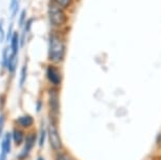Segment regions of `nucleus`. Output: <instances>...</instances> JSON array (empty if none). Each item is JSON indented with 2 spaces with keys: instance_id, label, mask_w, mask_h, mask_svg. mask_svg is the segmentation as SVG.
Listing matches in <instances>:
<instances>
[{
  "instance_id": "f257e3e1",
  "label": "nucleus",
  "mask_w": 161,
  "mask_h": 160,
  "mask_svg": "<svg viewBox=\"0 0 161 160\" xmlns=\"http://www.w3.org/2000/svg\"><path fill=\"white\" fill-rule=\"evenodd\" d=\"M66 52V43L60 33L54 31L48 35L47 57L54 64H59L64 60Z\"/></svg>"
},
{
  "instance_id": "f03ea898",
  "label": "nucleus",
  "mask_w": 161,
  "mask_h": 160,
  "mask_svg": "<svg viewBox=\"0 0 161 160\" xmlns=\"http://www.w3.org/2000/svg\"><path fill=\"white\" fill-rule=\"evenodd\" d=\"M47 19L54 29H61L69 22V15L65 8L50 0L47 4Z\"/></svg>"
},
{
  "instance_id": "7ed1b4c3",
  "label": "nucleus",
  "mask_w": 161,
  "mask_h": 160,
  "mask_svg": "<svg viewBox=\"0 0 161 160\" xmlns=\"http://www.w3.org/2000/svg\"><path fill=\"white\" fill-rule=\"evenodd\" d=\"M47 136H48V142L53 150L59 151L62 149V142L60 139V136L57 130V126L54 124L53 121H51L47 125Z\"/></svg>"
},
{
  "instance_id": "20e7f679",
  "label": "nucleus",
  "mask_w": 161,
  "mask_h": 160,
  "mask_svg": "<svg viewBox=\"0 0 161 160\" xmlns=\"http://www.w3.org/2000/svg\"><path fill=\"white\" fill-rule=\"evenodd\" d=\"M45 75L48 80V82L55 86H58L62 81V75L60 73V70L55 64H48L45 70Z\"/></svg>"
},
{
  "instance_id": "39448f33",
  "label": "nucleus",
  "mask_w": 161,
  "mask_h": 160,
  "mask_svg": "<svg viewBox=\"0 0 161 160\" xmlns=\"http://www.w3.org/2000/svg\"><path fill=\"white\" fill-rule=\"evenodd\" d=\"M48 104L52 114L58 115L59 113V93L56 89H51L48 91Z\"/></svg>"
},
{
  "instance_id": "423d86ee",
  "label": "nucleus",
  "mask_w": 161,
  "mask_h": 160,
  "mask_svg": "<svg viewBox=\"0 0 161 160\" xmlns=\"http://www.w3.org/2000/svg\"><path fill=\"white\" fill-rule=\"evenodd\" d=\"M19 35H18L17 32L13 33V36L11 38V50H12V54L15 56H17L18 54V50H19Z\"/></svg>"
},
{
  "instance_id": "0eeeda50",
  "label": "nucleus",
  "mask_w": 161,
  "mask_h": 160,
  "mask_svg": "<svg viewBox=\"0 0 161 160\" xmlns=\"http://www.w3.org/2000/svg\"><path fill=\"white\" fill-rule=\"evenodd\" d=\"M17 122H18V124H20L21 126H23V128H29V126H31L33 124L34 119H33L32 116H29V115L21 116L17 119Z\"/></svg>"
},
{
  "instance_id": "6e6552de",
  "label": "nucleus",
  "mask_w": 161,
  "mask_h": 160,
  "mask_svg": "<svg viewBox=\"0 0 161 160\" xmlns=\"http://www.w3.org/2000/svg\"><path fill=\"white\" fill-rule=\"evenodd\" d=\"M35 140H36V135L35 134L28 136V138H26V141H25V147H24L23 155L28 154L30 151L33 149V146H34V143H35Z\"/></svg>"
},
{
  "instance_id": "1a4fd4ad",
  "label": "nucleus",
  "mask_w": 161,
  "mask_h": 160,
  "mask_svg": "<svg viewBox=\"0 0 161 160\" xmlns=\"http://www.w3.org/2000/svg\"><path fill=\"white\" fill-rule=\"evenodd\" d=\"M11 140H12V138H11V135L8 134V133H7V135H5V137H4V139L3 141H2V152H4V153H10V151H11Z\"/></svg>"
},
{
  "instance_id": "9d476101",
  "label": "nucleus",
  "mask_w": 161,
  "mask_h": 160,
  "mask_svg": "<svg viewBox=\"0 0 161 160\" xmlns=\"http://www.w3.org/2000/svg\"><path fill=\"white\" fill-rule=\"evenodd\" d=\"M13 139L14 142L17 144V146H20L21 143L23 142L24 137H23V133L19 131V130H14L13 132Z\"/></svg>"
},
{
  "instance_id": "9b49d317",
  "label": "nucleus",
  "mask_w": 161,
  "mask_h": 160,
  "mask_svg": "<svg viewBox=\"0 0 161 160\" xmlns=\"http://www.w3.org/2000/svg\"><path fill=\"white\" fill-rule=\"evenodd\" d=\"M52 1L56 2L57 4H59L60 7H62L65 10L71 8L75 3V0H52Z\"/></svg>"
},
{
  "instance_id": "f8f14e48",
  "label": "nucleus",
  "mask_w": 161,
  "mask_h": 160,
  "mask_svg": "<svg viewBox=\"0 0 161 160\" xmlns=\"http://www.w3.org/2000/svg\"><path fill=\"white\" fill-rule=\"evenodd\" d=\"M26 76H28V65L24 64L22 68H21V73H20V83L19 86L20 87L23 86L24 82L26 80Z\"/></svg>"
},
{
  "instance_id": "ddd939ff",
  "label": "nucleus",
  "mask_w": 161,
  "mask_h": 160,
  "mask_svg": "<svg viewBox=\"0 0 161 160\" xmlns=\"http://www.w3.org/2000/svg\"><path fill=\"white\" fill-rule=\"evenodd\" d=\"M15 68H16V56L12 54V56L10 57V60H8V69L10 71V73H13L15 71Z\"/></svg>"
},
{
  "instance_id": "4468645a",
  "label": "nucleus",
  "mask_w": 161,
  "mask_h": 160,
  "mask_svg": "<svg viewBox=\"0 0 161 160\" xmlns=\"http://www.w3.org/2000/svg\"><path fill=\"white\" fill-rule=\"evenodd\" d=\"M8 49L5 47V49L3 50V52H2V66L3 68H8V60H10V57H8Z\"/></svg>"
},
{
  "instance_id": "2eb2a0df",
  "label": "nucleus",
  "mask_w": 161,
  "mask_h": 160,
  "mask_svg": "<svg viewBox=\"0 0 161 160\" xmlns=\"http://www.w3.org/2000/svg\"><path fill=\"white\" fill-rule=\"evenodd\" d=\"M32 25H33V19L26 20L25 25H24V34H28V33L31 32V29H32Z\"/></svg>"
},
{
  "instance_id": "dca6fc26",
  "label": "nucleus",
  "mask_w": 161,
  "mask_h": 160,
  "mask_svg": "<svg viewBox=\"0 0 161 160\" xmlns=\"http://www.w3.org/2000/svg\"><path fill=\"white\" fill-rule=\"evenodd\" d=\"M25 18H26V11L23 10L22 12H21L20 14V17H19V26H24V25H25Z\"/></svg>"
},
{
  "instance_id": "f3484780",
  "label": "nucleus",
  "mask_w": 161,
  "mask_h": 160,
  "mask_svg": "<svg viewBox=\"0 0 161 160\" xmlns=\"http://www.w3.org/2000/svg\"><path fill=\"white\" fill-rule=\"evenodd\" d=\"M56 160H74L71 156H69L68 154H62L59 153L56 155Z\"/></svg>"
},
{
  "instance_id": "a211bd4d",
  "label": "nucleus",
  "mask_w": 161,
  "mask_h": 160,
  "mask_svg": "<svg viewBox=\"0 0 161 160\" xmlns=\"http://www.w3.org/2000/svg\"><path fill=\"white\" fill-rule=\"evenodd\" d=\"M45 133H47V131H45L44 129H42L41 130V135H40V137H39V146H43V144H44Z\"/></svg>"
},
{
  "instance_id": "6ab92c4d",
  "label": "nucleus",
  "mask_w": 161,
  "mask_h": 160,
  "mask_svg": "<svg viewBox=\"0 0 161 160\" xmlns=\"http://www.w3.org/2000/svg\"><path fill=\"white\" fill-rule=\"evenodd\" d=\"M4 37H5V33L3 30V23H2V20H0V42L4 40Z\"/></svg>"
},
{
  "instance_id": "aec40b11",
  "label": "nucleus",
  "mask_w": 161,
  "mask_h": 160,
  "mask_svg": "<svg viewBox=\"0 0 161 160\" xmlns=\"http://www.w3.org/2000/svg\"><path fill=\"white\" fill-rule=\"evenodd\" d=\"M3 126H4V117L2 115H0V137H1V135H2Z\"/></svg>"
},
{
  "instance_id": "412c9836",
  "label": "nucleus",
  "mask_w": 161,
  "mask_h": 160,
  "mask_svg": "<svg viewBox=\"0 0 161 160\" xmlns=\"http://www.w3.org/2000/svg\"><path fill=\"white\" fill-rule=\"evenodd\" d=\"M0 160H7V153L1 152V154H0Z\"/></svg>"
},
{
  "instance_id": "4be33fe9",
  "label": "nucleus",
  "mask_w": 161,
  "mask_h": 160,
  "mask_svg": "<svg viewBox=\"0 0 161 160\" xmlns=\"http://www.w3.org/2000/svg\"><path fill=\"white\" fill-rule=\"evenodd\" d=\"M37 160H44V159H43V158H42V157H39V158H38Z\"/></svg>"
}]
</instances>
